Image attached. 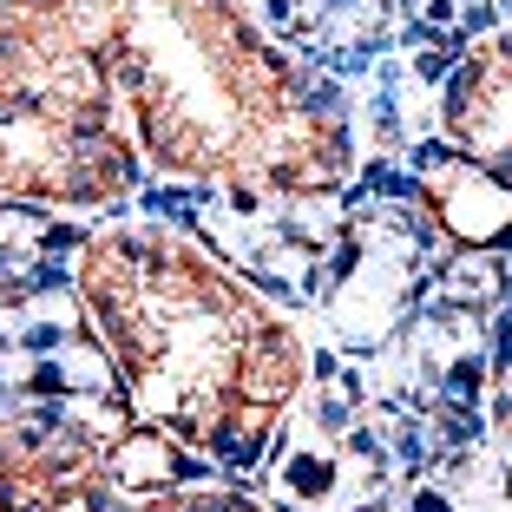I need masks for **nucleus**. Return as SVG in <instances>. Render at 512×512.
<instances>
[{
    "mask_svg": "<svg viewBox=\"0 0 512 512\" xmlns=\"http://www.w3.org/2000/svg\"><path fill=\"white\" fill-rule=\"evenodd\" d=\"M66 14L151 171L250 197H309L348 178V132L237 0H66Z\"/></svg>",
    "mask_w": 512,
    "mask_h": 512,
    "instance_id": "f257e3e1",
    "label": "nucleus"
},
{
    "mask_svg": "<svg viewBox=\"0 0 512 512\" xmlns=\"http://www.w3.org/2000/svg\"><path fill=\"white\" fill-rule=\"evenodd\" d=\"M151 512H263V506H250L243 493H197V499H151Z\"/></svg>",
    "mask_w": 512,
    "mask_h": 512,
    "instance_id": "423d86ee",
    "label": "nucleus"
},
{
    "mask_svg": "<svg viewBox=\"0 0 512 512\" xmlns=\"http://www.w3.org/2000/svg\"><path fill=\"white\" fill-rule=\"evenodd\" d=\"M499 421L512 427V381H506V388H499Z\"/></svg>",
    "mask_w": 512,
    "mask_h": 512,
    "instance_id": "0eeeda50",
    "label": "nucleus"
},
{
    "mask_svg": "<svg viewBox=\"0 0 512 512\" xmlns=\"http://www.w3.org/2000/svg\"><path fill=\"white\" fill-rule=\"evenodd\" d=\"M79 302L132 407L191 453L256 460L302 388V335L165 224H119L79 250Z\"/></svg>",
    "mask_w": 512,
    "mask_h": 512,
    "instance_id": "f03ea898",
    "label": "nucleus"
},
{
    "mask_svg": "<svg viewBox=\"0 0 512 512\" xmlns=\"http://www.w3.org/2000/svg\"><path fill=\"white\" fill-rule=\"evenodd\" d=\"M138 138L66 0H0V204L106 211L138 191Z\"/></svg>",
    "mask_w": 512,
    "mask_h": 512,
    "instance_id": "7ed1b4c3",
    "label": "nucleus"
},
{
    "mask_svg": "<svg viewBox=\"0 0 512 512\" xmlns=\"http://www.w3.org/2000/svg\"><path fill=\"white\" fill-rule=\"evenodd\" d=\"M191 473H197L191 447L171 440L165 427H151V421L132 427V434H119L106 447V480L125 486V493H138V499H178Z\"/></svg>",
    "mask_w": 512,
    "mask_h": 512,
    "instance_id": "39448f33",
    "label": "nucleus"
},
{
    "mask_svg": "<svg viewBox=\"0 0 512 512\" xmlns=\"http://www.w3.org/2000/svg\"><path fill=\"white\" fill-rule=\"evenodd\" d=\"M440 125L467 151V165L512 171V33H486L480 46H467L440 99Z\"/></svg>",
    "mask_w": 512,
    "mask_h": 512,
    "instance_id": "20e7f679",
    "label": "nucleus"
}]
</instances>
